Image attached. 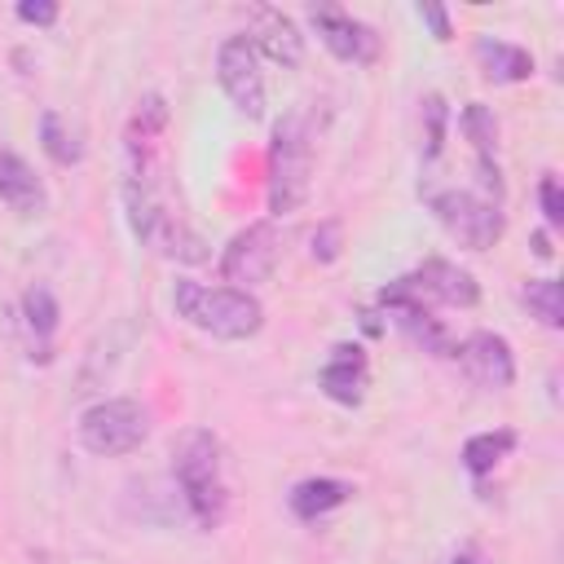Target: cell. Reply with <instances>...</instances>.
<instances>
[{
  "mask_svg": "<svg viewBox=\"0 0 564 564\" xmlns=\"http://www.w3.org/2000/svg\"><path fill=\"white\" fill-rule=\"evenodd\" d=\"M0 198H4L13 212H22V216L44 212V203H48L44 181L35 176V167H31L26 159L9 154V150H0Z\"/></svg>",
  "mask_w": 564,
  "mask_h": 564,
  "instance_id": "cell-13",
  "label": "cell"
},
{
  "mask_svg": "<svg viewBox=\"0 0 564 564\" xmlns=\"http://www.w3.org/2000/svg\"><path fill=\"white\" fill-rule=\"evenodd\" d=\"M480 300V286L467 269L449 260H423L414 273L388 282L379 291L383 308H427V304H449V308H471Z\"/></svg>",
  "mask_w": 564,
  "mask_h": 564,
  "instance_id": "cell-4",
  "label": "cell"
},
{
  "mask_svg": "<svg viewBox=\"0 0 564 564\" xmlns=\"http://www.w3.org/2000/svg\"><path fill=\"white\" fill-rule=\"evenodd\" d=\"M463 132H467V141L476 145V154L494 159V150H498V119L489 115V106L471 101V106L463 110Z\"/></svg>",
  "mask_w": 564,
  "mask_h": 564,
  "instance_id": "cell-22",
  "label": "cell"
},
{
  "mask_svg": "<svg viewBox=\"0 0 564 564\" xmlns=\"http://www.w3.org/2000/svg\"><path fill=\"white\" fill-rule=\"evenodd\" d=\"M419 18L432 26V35H436V40H449V35H454V26H449V13H445L441 4H419Z\"/></svg>",
  "mask_w": 564,
  "mask_h": 564,
  "instance_id": "cell-27",
  "label": "cell"
},
{
  "mask_svg": "<svg viewBox=\"0 0 564 564\" xmlns=\"http://www.w3.org/2000/svg\"><path fill=\"white\" fill-rule=\"evenodd\" d=\"M317 383H322V392H326L330 401L357 405V401H361V388H366V352H361L357 344H335V352H330V361L322 366Z\"/></svg>",
  "mask_w": 564,
  "mask_h": 564,
  "instance_id": "cell-12",
  "label": "cell"
},
{
  "mask_svg": "<svg viewBox=\"0 0 564 564\" xmlns=\"http://www.w3.org/2000/svg\"><path fill=\"white\" fill-rule=\"evenodd\" d=\"M216 75H220L225 97H229L242 115H251V119L264 115V75H260V62H256V44H251L247 35H229V40L220 44V53H216Z\"/></svg>",
  "mask_w": 564,
  "mask_h": 564,
  "instance_id": "cell-8",
  "label": "cell"
},
{
  "mask_svg": "<svg viewBox=\"0 0 564 564\" xmlns=\"http://www.w3.org/2000/svg\"><path fill=\"white\" fill-rule=\"evenodd\" d=\"M463 375L476 383V388H511L516 383V357H511V344L494 330H476L467 335L458 348H454Z\"/></svg>",
  "mask_w": 564,
  "mask_h": 564,
  "instance_id": "cell-10",
  "label": "cell"
},
{
  "mask_svg": "<svg viewBox=\"0 0 564 564\" xmlns=\"http://www.w3.org/2000/svg\"><path fill=\"white\" fill-rule=\"evenodd\" d=\"M256 18V35H247L251 44H260L273 62H282V66H300V57H304V35H300V26L286 18V13H278V9H256L251 13Z\"/></svg>",
  "mask_w": 564,
  "mask_h": 564,
  "instance_id": "cell-14",
  "label": "cell"
},
{
  "mask_svg": "<svg viewBox=\"0 0 564 564\" xmlns=\"http://www.w3.org/2000/svg\"><path fill=\"white\" fill-rule=\"evenodd\" d=\"M18 18L31 22V26H53L57 22V4L53 0H22L18 4Z\"/></svg>",
  "mask_w": 564,
  "mask_h": 564,
  "instance_id": "cell-26",
  "label": "cell"
},
{
  "mask_svg": "<svg viewBox=\"0 0 564 564\" xmlns=\"http://www.w3.org/2000/svg\"><path fill=\"white\" fill-rule=\"evenodd\" d=\"M172 304L189 326H198L216 339H247L264 326L260 300L238 286H203L194 278H181L172 291Z\"/></svg>",
  "mask_w": 564,
  "mask_h": 564,
  "instance_id": "cell-2",
  "label": "cell"
},
{
  "mask_svg": "<svg viewBox=\"0 0 564 564\" xmlns=\"http://www.w3.org/2000/svg\"><path fill=\"white\" fill-rule=\"evenodd\" d=\"M145 436H150V414L128 397L97 401L79 414V441H84V449H93L101 458L132 454Z\"/></svg>",
  "mask_w": 564,
  "mask_h": 564,
  "instance_id": "cell-6",
  "label": "cell"
},
{
  "mask_svg": "<svg viewBox=\"0 0 564 564\" xmlns=\"http://www.w3.org/2000/svg\"><path fill=\"white\" fill-rule=\"evenodd\" d=\"M520 300H524V308H529L542 326H551V330L564 326V286H560L555 278H533V282L520 291Z\"/></svg>",
  "mask_w": 564,
  "mask_h": 564,
  "instance_id": "cell-19",
  "label": "cell"
},
{
  "mask_svg": "<svg viewBox=\"0 0 564 564\" xmlns=\"http://www.w3.org/2000/svg\"><path fill=\"white\" fill-rule=\"evenodd\" d=\"M432 212H436L441 229L454 242L471 247V251H489L502 238V225H507L502 212H498V203H489L480 194H467V189H441V194H432Z\"/></svg>",
  "mask_w": 564,
  "mask_h": 564,
  "instance_id": "cell-7",
  "label": "cell"
},
{
  "mask_svg": "<svg viewBox=\"0 0 564 564\" xmlns=\"http://www.w3.org/2000/svg\"><path fill=\"white\" fill-rule=\"evenodd\" d=\"M397 313V322H401V330L423 348V352H436V357H454V339H449V330L441 326V317H432V308H392Z\"/></svg>",
  "mask_w": 564,
  "mask_h": 564,
  "instance_id": "cell-17",
  "label": "cell"
},
{
  "mask_svg": "<svg viewBox=\"0 0 564 564\" xmlns=\"http://www.w3.org/2000/svg\"><path fill=\"white\" fill-rule=\"evenodd\" d=\"M40 145H44V154H48L57 167H70V163L84 159V145L75 141V132L62 123L57 110H44V115H40Z\"/></svg>",
  "mask_w": 564,
  "mask_h": 564,
  "instance_id": "cell-20",
  "label": "cell"
},
{
  "mask_svg": "<svg viewBox=\"0 0 564 564\" xmlns=\"http://www.w3.org/2000/svg\"><path fill=\"white\" fill-rule=\"evenodd\" d=\"M22 317H26V326H31L35 339H53L62 313H57V300H53V291H48L44 282L26 286V295H22Z\"/></svg>",
  "mask_w": 564,
  "mask_h": 564,
  "instance_id": "cell-21",
  "label": "cell"
},
{
  "mask_svg": "<svg viewBox=\"0 0 564 564\" xmlns=\"http://www.w3.org/2000/svg\"><path fill=\"white\" fill-rule=\"evenodd\" d=\"M313 26H317L322 44H326L339 62L366 66V62L379 57V35H375V26L357 22V18L344 13V9H313Z\"/></svg>",
  "mask_w": 564,
  "mask_h": 564,
  "instance_id": "cell-11",
  "label": "cell"
},
{
  "mask_svg": "<svg viewBox=\"0 0 564 564\" xmlns=\"http://www.w3.org/2000/svg\"><path fill=\"white\" fill-rule=\"evenodd\" d=\"M538 203H542V216H546V225H564V194H560V181L555 176H542L538 181Z\"/></svg>",
  "mask_w": 564,
  "mask_h": 564,
  "instance_id": "cell-25",
  "label": "cell"
},
{
  "mask_svg": "<svg viewBox=\"0 0 564 564\" xmlns=\"http://www.w3.org/2000/svg\"><path fill=\"white\" fill-rule=\"evenodd\" d=\"M339 247H344V229H339V220H322L317 234H313V260L330 264V260L339 256Z\"/></svg>",
  "mask_w": 564,
  "mask_h": 564,
  "instance_id": "cell-24",
  "label": "cell"
},
{
  "mask_svg": "<svg viewBox=\"0 0 564 564\" xmlns=\"http://www.w3.org/2000/svg\"><path fill=\"white\" fill-rule=\"evenodd\" d=\"M352 498V485L348 480H335V476H313V480H300L291 489V511L300 520H317L335 507H344Z\"/></svg>",
  "mask_w": 564,
  "mask_h": 564,
  "instance_id": "cell-16",
  "label": "cell"
},
{
  "mask_svg": "<svg viewBox=\"0 0 564 564\" xmlns=\"http://www.w3.org/2000/svg\"><path fill=\"white\" fill-rule=\"evenodd\" d=\"M533 256L551 260V238H546V234H533Z\"/></svg>",
  "mask_w": 564,
  "mask_h": 564,
  "instance_id": "cell-28",
  "label": "cell"
},
{
  "mask_svg": "<svg viewBox=\"0 0 564 564\" xmlns=\"http://www.w3.org/2000/svg\"><path fill=\"white\" fill-rule=\"evenodd\" d=\"M308 176H313L308 123L300 110H291L273 123V141H269V212L273 216L295 212L308 198Z\"/></svg>",
  "mask_w": 564,
  "mask_h": 564,
  "instance_id": "cell-3",
  "label": "cell"
},
{
  "mask_svg": "<svg viewBox=\"0 0 564 564\" xmlns=\"http://www.w3.org/2000/svg\"><path fill=\"white\" fill-rule=\"evenodd\" d=\"M128 220H132V234L154 247L159 256H172V260H203V242L154 198L150 181H128Z\"/></svg>",
  "mask_w": 564,
  "mask_h": 564,
  "instance_id": "cell-5",
  "label": "cell"
},
{
  "mask_svg": "<svg viewBox=\"0 0 564 564\" xmlns=\"http://www.w3.org/2000/svg\"><path fill=\"white\" fill-rule=\"evenodd\" d=\"M423 119H427V159L441 154L445 145V97H423Z\"/></svg>",
  "mask_w": 564,
  "mask_h": 564,
  "instance_id": "cell-23",
  "label": "cell"
},
{
  "mask_svg": "<svg viewBox=\"0 0 564 564\" xmlns=\"http://www.w3.org/2000/svg\"><path fill=\"white\" fill-rule=\"evenodd\" d=\"M476 62H480L485 79H494V84H520V79L533 75V57L520 44H507V40H494V35L476 40Z\"/></svg>",
  "mask_w": 564,
  "mask_h": 564,
  "instance_id": "cell-15",
  "label": "cell"
},
{
  "mask_svg": "<svg viewBox=\"0 0 564 564\" xmlns=\"http://www.w3.org/2000/svg\"><path fill=\"white\" fill-rule=\"evenodd\" d=\"M172 476L185 494L189 516L203 529H216L225 520V467H220V441L207 427H189L176 436Z\"/></svg>",
  "mask_w": 564,
  "mask_h": 564,
  "instance_id": "cell-1",
  "label": "cell"
},
{
  "mask_svg": "<svg viewBox=\"0 0 564 564\" xmlns=\"http://www.w3.org/2000/svg\"><path fill=\"white\" fill-rule=\"evenodd\" d=\"M511 445H516V432H511V427L476 432V436H467V445H463V467H467L471 476H485V471H494V467L511 454Z\"/></svg>",
  "mask_w": 564,
  "mask_h": 564,
  "instance_id": "cell-18",
  "label": "cell"
},
{
  "mask_svg": "<svg viewBox=\"0 0 564 564\" xmlns=\"http://www.w3.org/2000/svg\"><path fill=\"white\" fill-rule=\"evenodd\" d=\"M454 564H485V560H476V555H458Z\"/></svg>",
  "mask_w": 564,
  "mask_h": 564,
  "instance_id": "cell-29",
  "label": "cell"
},
{
  "mask_svg": "<svg viewBox=\"0 0 564 564\" xmlns=\"http://www.w3.org/2000/svg\"><path fill=\"white\" fill-rule=\"evenodd\" d=\"M273 264H278V229L269 220H256L229 238V247L220 256V278L238 282V291H242V286L264 282L273 273Z\"/></svg>",
  "mask_w": 564,
  "mask_h": 564,
  "instance_id": "cell-9",
  "label": "cell"
}]
</instances>
